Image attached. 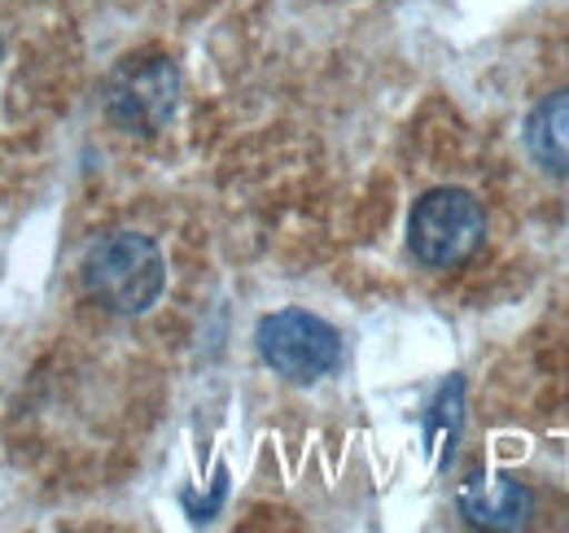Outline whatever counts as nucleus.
<instances>
[{"label": "nucleus", "instance_id": "nucleus-5", "mask_svg": "<svg viewBox=\"0 0 569 533\" xmlns=\"http://www.w3.org/2000/svg\"><path fill=\"white\" fill-rule=\"evenodd\" d=\"M460 512H465L469 525L521 530L535 512V494L512 476H478L460 490Z\"/></svg>", "mask_w": 569, "mask_h": 533}, {"label": "nucleus", "instance_id": "nucleus-4", "mask_svg": "<svg viewBox=\"0 0 569 533\" xmlns=\"http://www.w3.org/2000/svg\"><path fill=\"white\" fill-rule=\"evenodd\" d=\"M176 97H180V74L167 58H132L128 67L114 70L106 88V114L123 132L153 135L176 114Z\"/></svg>", "mask_w": 569, "mask_h": 533}, {"label": "nucleus", "instance_id": "nucleus-3", "mask_svg": "<svg viewBox=\"0 0 569 533\" xmlns=\"http://www.w3.org/2000/svg\"><path fill=\"white\" fill-rule=\"evenodd\" d=\"M259 354L277 376L311 385L338 368L342 336L307 311H277L259 324Z\"/></svg>", "mask_w": 569, "mask_h": 533}, {"label": "nucleus", "instance_id": "nucleus-2", "mask_svg": "<svg viewBox=\"0 0 569 533\" xmlns=\"http://www.w3.org/2000/svg\"><path fill=\"white\" fill-rule=\"evenodd\" d=\"M487 237V210L465 189H433L412 205L408 219V245L417 263L429 271H456L465 266Z\"/></svg>", "mask_w": 569, "mask_h": 533}, {"label": "nucleus", "instance_id": "nucleus-6", "mask_svg": "<svg viewBox=\"0 0 569 533\" xmlns=\"http://www.w3.org/2000/svg\"><path fill=\"white\" fill-rule=\"evenodd\" d=\"M526 153L539 171L569 180V88L539 97L526 114Z\"/></svg>", "mask_w": 569, "mask_h": 533}, {"label": "nucleus", "instance_id": "nucleus-1", "mask_svg": "<svg viewBox=\"0 0 569 533\" xmlns=\"http://www.w3.org/2000/svg\"><path fill=\"white\" fill-rule=\"evenodd\" d=\"M167 284L162 250L141 232H110L83 254V289L110 315H144Z\"/></svg>", "mask_w": 569, "mask_h": 533}]
</instances>
